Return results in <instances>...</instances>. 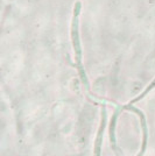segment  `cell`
<instances>
[{"mask_svg": "<svg viewBox=\"0 0 155 156\" xmlns=\"http://www.w3.org/2000/svg\"><path fill=\"white\" fill-rule=\"evenodd\" d=\"M80 9H82V4L80 1H77L74 6V11H73V20H71V40H73V46H74V50H75V57H76V64L79 70L80 77L83 79V82L85 83V85H87V80L86 76L82 65V48H80V39H79V14H80Z\"/></svg>", "mask_w": 155, "mask_h": 156, "instance_id": "cell-1", "label": "cell"}, {"mask_svg": "<svg viewBox=\"0 0 155 156\" xmlns=\"http://www.w3.org/2000/svg\"><path fill=\"white\" fill-rule=\"evenodd\" d=\"M154 87H155V79L152 82V84H151V85H149V86H148V87H147V89H146V90H145V91H144L140 96H138L135 99H133L132 101H130V105H131V104H134V103H137V101H139L140 99H142V98H144V97H145V96H146V94H147V93L152 90V89H154Z\"/></svg>", "mask_w": 155, "mask_h": 156, "instance_id": "cell-2", "label": "cell"}]
</instances>
